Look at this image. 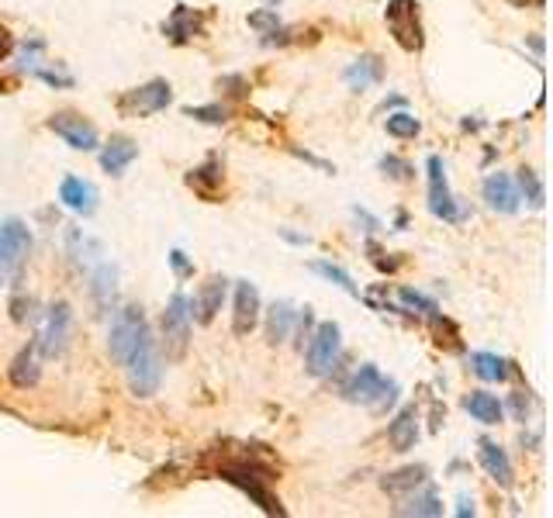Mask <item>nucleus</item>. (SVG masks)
<instances>
[{
	"mask_svg": "<svg viewBox=\"0 0 553 518\" xmlns=\"http://www.w3.org/2000/svg\"><path fill=\"white\" fill-rule=\"evenodd\" d=\"M125 374H128V387L136 397H153L159 391V380H163V363H159V353H156V339L153 332H146L136 343V349L125 356Z\"/></svg>",
	"mask_w": 553,
	"mask_h": 518,
	"instance_id": "f257e3e1",
	"label": "nucleus"
},
{
	"mask_svg": "<svg viewBox=\"0 0 553 518\" xmlns=\"http://www.w3.org/2000/svg\"><path fill=\"white\" fill-rule=\"evenodd\" d=\"M343 394L349 397V401H357V404H367V408H380V412H384V408L395 404L397 384L384 377L374 363H363L360 370L343 384Z\"/></svg>",
	"mask_w": 553,
	"mask_h": 518,
	"instance_id": "f03ea898",
	"label": "nucleus"
},
{
	"mask_svg": "<svg viewBox=\"0 0 553 518\" xmlns=\"http://www.w3.org/2000/svg\"><path fill=\"white\" fill-rule=\"evenodd\" d=\"M339 353H343V332L336 322H322L308 335V349H305V366L311 377H328L339 363Z\"/></svg>",
	"mask_w": 553,
	"mask_h": 518,
	"instance_id": "7ed1b4c3",
	"label": "nucleus"
},
{
	"mask_svg": "<svg viewBox=\"0 0 553 518\" xmlns=\"http://www.w3.org/2000/svg\"><path fill=\"white\" fill-rule=\"evenodd\" d=\"M384 21L395 35V42L405 52H418L426 45V32H422V15H418V0H387L384 7Z\"/></svg>",
	"mask_w": 553,
	"mask_h": 518,
	"instance_id": "20e7f679",
	"label": "nucleus"
},
{
	"mask_svg": "<svg viewBox=\"0 0 553 518\" xmlns=\"http://www.w3.org/2000/svg\"><path fill=\"white\" fill-rule=\"evenodd\" d=\"M149 332V322H146V311L138 308V304H125V308L115 311V318H111V335H107V349H111V356L115 363H125V356L136 349V343Z\"/></svg>",
	"mask_w": 553,
	"mask_h": 518,
	"instance_id": "39448f33",
	"label": "nucleus"
},
{
	"mask_svg": "<svg viewBox=\"0 0 553 518\" xmlns=\"http://www.w3.org/2000/svg\"><path fill=\"white\" fill-rule=\"evenodd\" d=\"M190 343V301L184 291H176L170 297V304L163 311V345L173 360H180L187 353Z\"/></svg>",
	"mask_w": 553,
	"mask_h": 518,
	"instance_id": "423d86ee",
	"label": "nucleus"
},
{
	"mask_svg": "<svg viewBox=\"0 0 553 518\" xmlns=\"http://www.w3.org/2000/svg\"><path fill=\"white\" fill-rule=\"evenodd\" d=\"M426 170H429V211L436 214V218H443V222H449V224L464 222L467 211L453 201V190H449L443 159H439V155H429V159H426Z\"/></svg>",
	"mask_w": 553,
	"mask_h": 518,
	"instance_id": "0eeeda50",
	"label": "nucleus"
},
{
	"mask_svg": "<svg viewBox=\"0 0 553 518\" xmlns=\"http://www.w3.org/2000/svg\"><path fill=\"white\" fill-rule=\"evenodd\" d=\"M170 101H173V86L166 84V80H149V84L128 90L118 101V107L121 115H128V118H149V115L166 111Z\"/></svg>",
	"mask_w": 553,
	"mask_h": 518,
	"instance_id": "6e6552de",
	"label": "nucleus"
},
{
	"mask_svg": "<svg viewBox=\"0 0 553 518\" xmlns=\"http://www.w3.org/2000/svg\"><path fill=\"white\" fill-rule=\"evenodd\" d=\"M32 253V232L21 218L0 222V274H17Z\"/></svg>",
	"mask_w": 553,
	"mask_h": 518,
	"instance_id": "1a4fd4ad",
	"label": "nucleus"
},
{
	"mask_svg": "<svg viewBox=\"0 0 553 518\" xmlns=\"http://www.w3.org/2000/svg\"><path fill=\"white\" fill-rule=\"evenodd\" d=\"M69 335H73V311H69L66 301H55L45 311V322H42L35 349H42V356H63L69 345Z\"/></svg>",
	"mask_w": 553,
	"mask_h": 518,
	"instance_id": "9d476101",
	"label": "nucleus"
},
{
	"mask_svg": "<svg viewBox=\"0 0 553 518\" xmlns=\"http://www.w3.org/2000/svg\"><path fill=\"white\" fill-rule=\"evenodd\" d=\"M49 132L66 142L69 149H76V153H94L97 145H101V135H97V128L84 118V115H76V111H55L49 121Z\"/></svg>",
	"mask_w": 553,
	"mask_h": 518,
	"instance_id": "9b49d317",
	"label": "nucleus"
},
{
	"mask_svg": "<svg viewBox=\"0 0 553 518\" xmlns=\"http://www.w3.org/2000/svg\"><path fill=\"white\" fill-rule=\"evenodd\" d=\"M225 294H228V280L225 276H207L205 284H201V291L187 297L190 301V318L197 322V325H211L215 322V314L222 311V301Z\"/></svg>",
	"mask_w": 553,
	"mask_h": 518,
	"instance_id": "f8f14e48",
	"label": "nucleus"
},
{
	"mask_svg": "<svg viewBox=\"0 0 553 518\" xmlns=\"http://www.w3.org/2000/svg\"><path fill=\"white\" fill-rule=\"evenodd\" d=\"M163 35L173 45H190L197 35H205V15L194 11L187 4H176L170 11V17L163 21Z\"/></svg>",
	"mask_w": 553,
	"mask_h": 518,
	"instance_id": "ddd939ff",
	"label": "nucleus"
},
{
	"mask_svg": "<svg viewBox=\"0 0 553 518\" xmlns=\"http://www.w3.org/2000/svg\"><path fill=\"white\" fill-rule=\"evenodd\" d=\"M259 325V291L256 284L239 280L236 284V304H232V332L246 339L253 328Z\"/></svg>",
	"mask_w": 553,
	"mask_h": 518,
	"instance_id": "4468645a",
	"label": "nucleus"
},
{
	"mask_svg": "<svg viewBox=\"0 0 553 518\" xmlns=\"http://www.w3.org/2000/svg\"><path fill=\"white\" fill-rule=\"evenodd\" d=\"M481 190L491 211H498V214H516L518 211V190L508 173H491Z\"/></svg>",
	"mask_w": 553,
	"mask_h": 518,
	"instance_id": "2eb2a0df",
	"label": "nucleus"
},
{
	"mask_svg": "<svg viewBox=\"0 0 553 518\" xmlns=\"http://www.w3.org/2000/svg\"><path fill=\"white\" fill-rule=\"evenodd\" d=\"M59 201L76 211V214H94L97 211V187L84 176H63L59 184Z\"/></svg>",
	"mask_w": 553,
	"mask_h": 518,
	"instance_id": "dca6fc26",
	"label": "nucleus"
},
{
	"mask_svg": "<svg viewBox=\"0 0 553 518\" xmlns=\"http://www.w3.org/2000/svg\"><path fill=\"white\" fill-rule=\"evenodd\" d=\"M136 159H138V145L125 135H115L101 149V166H104V173H111V176H121Z\"/></svg>",
	"mask_w": 553,
	"mask_h": 518,
	"instance_id": "f3484780",
	"label": "nucleus"
},
{
	"mask_svg": "<svg viewBox=\"0 0 553 518\" xmlns=\"http://www.w3.org/2000/svg\"><path fill=\"white\" fill-rule=\"evenodd\" d=\"M387 443L395 446V453L415 449V443H418V412H415V404L401 408L395 422L387 425Z\"/></svg>",
	"mask_w": 553,
	"mask_h": 518,
	"instance_id": "a211bd4d",
	"label": "nucleus"
},
{
	"mask_svg": "<svg viewBox=\"0 0 553 518\" xmlns=\"http://www.w3.org/2000/svg\"><path fill=\"white\" fill-rule=\"evenodd\" d=\"M222 180H225L222 163H218L215 155H207L201 166H194V170L187 173V184L197 190L205 201H215V197H218V187H222Z\"/></svg>",
	"mask_w": 553,
	"mask_h": 518,
	"instance_id": "6ab92c4d",
	"label": "nucleus"
},
{
	"mask_svg": "<svg viewBox=\"0 0 553 518\" xmlns=\"http://www.w3.org/2000/svg\"><path fill=\"white\" fill-rule=\"evenodd\" d=\"M481 463L488 470V477L501 487H512L516 481V473H512V463H508V456H505V449L498 443H491V439H481Z\"/></svg>",
	"mask_w": 553,
	"mask_h": 518,
	"instance_id": "aec40b11",
	"label": "nucleus"
},
{
	"mask_svg": "<svg viewBox=\"0 0 553 518\" xmlns=\"http://www.w3.org/2000/svg\"><path fill=\"white\" fill-rule=\"evenodd\" d=\"M294 322H297V311L291 308V301H274V308L266 314V343L270 345L287 343Z\"/></svg>",
	"mask_w": 553,
	"mask_h": 518,
	"instance_id": "412c9836",
	"label": "nucleus"
},
{
	"mask_svg": "<svg viewBox=\"0 0 553 518\" xmlns=\"http://www.w3.org/2000/svg\"><path fill=\"white\" fill-rule=\"evenodd\" d=\"M384 80V63L377 55H360L353 66L346 69V84L353 90H367V86H377Z\"/></svg>",
	"mask_w": 553,
	"mask_h": 518,
	"instance_id": "4be33fe9",
	"label": "nucleus"
},
{
	"mask_svg": "<svg viewBox=\"0 0 553 518\" xmlns=\"http://www.w3.org/2000/svg\"><path fill=\"white\" fill-rule=\"evenodd\" d=\"M464 408L481 425H498L501 414H505V408H501V401L495 394H488V391H470V394L464 397Z\"/></svg>",
	"mask_w": 553,
	"mask_h": 518,
	"instance_id": "5701e85b",
	"label": "nucleus"
},
{
	"mask_svg": "<svg viewBox=\"0 0 553 518\" xmlns=\"http://www.w3.org/2000/svg\"><path fill=\"white\" fill-rule=\"evenodd\" d=\"M7 377H11V384L15 387H35L38 384V377H42V370H38V356H35V343L25 345L21 353L15 356V363H11V370H7Z\"/></svg>",
	"mask_w": 553,
	"mask_h": 518,
	"instance_id": "b1692460",
	"label": "nucleus"
},
{
	"mask_svg": "<svg viewBox=\"0 0 553 518\" xmlns=\"http://www.w3.org/2000/svg\"><path fill=\"white\" fill-rule=\"evenodd\" d=\"M429 477V470L426 466H405V470H395V473H387L380 487L387 491V494H405V491H415V487H422Z\"/></svg>",
	"mask_w": 553,
	"mask_h": 518,
	"instance_id": "393cba45",
	"label": "nucleus"
},
{
	"mask_svg": "<svg viewBox=\"0 0 553 518\" xmlns=\"http://www.w3.org/2000/svg\"><path fill=\"white\" fill-rule=\"evenodd\" d=\"M118 280V270L111 266V263H101L97 270H94V284H90V291H94V301H97V308L107 311L115 304V284Z\"/></svg>",
	"mask_w": 553,
	"mask_h": 518,
	"instance_id": "a878e982",
	"label": "nucleus"
},
{
	"mask_svg": "<svg viewBox=\"0 0 553 518\" xmlns=\"http://www.w3.org/2000/svg\"><path fill=\"white\" fill-rule=\"evenodd\" d=\"M470 370L481 380H498V384L512 374V370H508V360H501L495 353H474V356H470Z\"/></svg>",
	"mask_w": 553,
	"mask_h": 518,
	"instance_id": "bb28decb",
	"label": "nucleus"
},
{
	"mask_svg": "<svg viewBox=\"0 0 553 518\" xmlns=\"http://www.w3.org/2000/svg\"><path fill=\"white\" fill-rule=\"evenodd\" d=\"M311 270H315V274H318V276H326L328 284H336V287H343L346 294H353V297H360V287L353 284V276L346 274L343 266H336V263H326V259H315V263H311Z\"/></svg>",
	"mask_w": 553,
	"mask_h": 518,
	"instance_id": "cd10ccee",
	"label": "nucleus"
},
{
	"mask_svg": "<svg viewBox=\"0 0 553 518\" xmlns=\"http://www.w3.org/2000/svg\"><path fill=\"white\" fill-rule=\"evenodd\" d=\"M384 128H387L391 138H415L422 132V121L415 118V115H408V111H395V115L384 118Z\"/></svg>",
	"mask_w": 553,
	"mask_h": 518,
	"instance_id": "c85d7f7f",
	"label": "nucleus"
},
{
	"mask_svg": "<svg viewBox=\"0 0 553 518\" xmlns=\"http://www.w3.org/2000/svg\"><path fill=\"white\" fill-rule=\"evenodd\" d=\"M401 515H422V518H436L443 515V501H439V494L436 491H426L422 498H412L405 508H397Z\"/></svg>",
	"mask_w": 553,
	"mask_h": 518,
	"instance_id": "c756f323",
	"label": "nucleus"
},
{
	"mask_svg": "<svg viewBox=\"0 0 553 518\" xmlns=\"http://www.w3.org/2000/svg\"><path fill=\"white\" fill-rule=\"evenodd\" d=\"M518 187L526 194V201L533 207H543V180H539V173L529 170V166H522L518 170Z\"/></svg>",
	"mask_w": 553,
	"mask_h": 518,
	"instance_id": "7c9ffc66",
	"label": "nucleus"
},
{
	"mask_svg": "<svg viewBox=\"0 0 553 518\" xmlns=\"http://www.w3.org/2000/svg\"><path fill=\"white\" fill-rule=\"evenodd\" d=\"M397 301H401L405 308H412V314H432V311H439L432 297H426L422 291H412V287H401V291H397Z\"/></svg>",
	"mask_w": 553,
	"mask_h": 518,
	"instance_id": "2f4dec72",
	"label": "nucleus"
},
{
	"mask_svg": "<svg viewBox=\"0 0 553 518\" xmlns=\"http://www.w3.org/2000/svg\"><path fill=\"white\" fill-rule=\"evenodd\" d=\"M187 118L205 121V125H225L228 121V107L225 104H205V107H187Z\"/></svg>",
	"mask_w": 553,
	"mask_h": 518,
	"instance_id": "473e14b6",
	"label": "nucleus"
},
{
	"mask_svg": "<svg viewBox=\"0 0 553 518\" xmlns=\"http://www.w3.org/2000/svg\"><path fill=\"white\" fill-rule=\"evenodd\" d=\"M380 170H384V176H391V180H412L415 170L408 159H401V155H380Z\"/></svg>",
	"mask_w": 553,
	"mask_h": 518,
	"instance_id": "72a5a7b5",
	"label": "nucleus"
},
{
	"mask_svg": "<svg viewBox=\"0 0 553 518\" xmlns=\"http://www.w3.org/2000/svg\"><path fill=\"white\" fill-rule=\"evenodd\" d=\"M42 52H45V42L42 38H28L25 42V49H21V69H38L42 66Z\"/></svg>",
	"mask_w": 553,
	"mask_h": 518,
	"instance_id": "f704fd0d",
	"label": "nucleus"
},
{
	"mask_svg": "<svg viewBox=\"0 0 553 518\" xmlns=\"http://www.w3.org/2000/svg\"><path fill=\"white\" fill-rule=\"evenodd\" d=\"M32 76H35V80H42V84H49V86H73V84H76L69 73H63V69H52V66H45V63H42L38 69H32Z\"/></svg>",
	"mask_w": 553,
	"mask_h": 518,
	"instance_id": "c9c22d12",
	"label": "nucleus"
},
{
	"mask_svg": "<svg viewBox=\"0 0 553 518\" xmlns=\"http://www.w3.org/2000/svg\"><path fill=\"white\" fill-rule=\"evenodd\" d=\"M218 86H222L228 97H246V94H249V84H246V76H239V73H228V76H222V80H218Z\"/></svg>",
	"mask_w": 553,
	"mask_h": 518,
	"instance_id": "e433bc0d",
	"label": "nucleus"
},
{
	"mask_svg": "<svg viewBox=\"0 0 553 518\" xmlns=\"http://www.w3.org/2000/svg\"><path fill=\"white\" fill-rule=\"evenodd\" d=\"M170 266H173V274L180 276V280H187V276H194V263L187 259V253L184 249H170Z\"/></svg>",
	"mask_w": 553,
	"mask_h": 518,
	"instance_id": "4c0bfd02",
	"label": "nucleus"
},
{
	"mask_svg": "<svg viewBox=\"0 0 553 518\" xmlns=\"http://www.w3.org/2000/svg\"><path fill=\"white\" fill-rule=\"evenodd\" d=\"M249 25L266 35V32H274L280 21H276V11H274V7H266V11H256V15H249Z\"/></svg>",
	"mask_w": 553,
	"mask_h": 518,
	"instance_id": "58836bf2",
	"label": "nucleus"
},
{
	"mask_svg": "<svg viewBox=\"0 0 553 518\" xmlns=\"http://www.w3.org/2000/svg\"><path fill=\"white\" fill-rule=\"evenodd\" d=\"M28 308H32V301H25V297H15V301H11V318H15L17 325L28 322Z\"/></svg>",
	"mask_w": 553,
	"mask_h": 518,
	"instance_id": "ea45409f",
	"label": "nucleus"
},
{
	"mask_svg": "<svg viewBox=\"0 0 553 518\" xmlns=\"http://www.w3.org/2000/svg\"><path fill=\"white\" fill-rule=\"evenodd\" d=\"M508 404H512V412H516V422H526V414H529V401L522 397V391H516Z\"/></svg>",
	"mask_w": 553,
	"mask_h": 518,
	"instance_id": "a19ab883",
	"label": "nucleus"
},
{
	"mask_svg": "<svg viewBox=\"0 0 553 518\" xmlns=\"http://www.w3.org/2000/svg\"><path fill=\"white\" fill-rule=\"evenodd\" d=\"M11 52H15V35H11L7 28H4V25H0V63H4Z\"/></svg>",
	"mask_w": 553,
	"mask_h": 518,
	"instance_id": "79ce46f5",
	"label": "nucleus"
},
{
	"mask_svg": "<svg viewBox=\"0 0 553 518\" xmlns=\"http://www.w3.org/2000/svg\"><path fill=\"white\" fill-rule=\"evenodd\" d=\"M353 214H357V218L367 224V232H377V228H380V222L374 218V214H370V211H363V207H353Z\"/></svg>",
	"mask_w": 553,
	"mask_h": 518,
	"instance_id": "37998d69",
	"label": "nucleus"
},
{
	"mask_svg": "<svg viewBox=\"0 0 553 518\" xmlns=\"http://www.w3.org/2000/svg\"><path fill=\"white\" fill-rule=\"evenodd\" d=\"M457 504H460V508H457V515H460V518H467V515H474V512H478V508H474V501L467 498V494L457 501Z\"/></svg>",
	"mask_w": 553,
	"mask_h": 518,
	"instance_id": "c03bdc74",
	"label": "nucleus"
},
{
	"mask_svg": "<svg viewBox=\"0 0 553 518\" xmlns=\"http://www.w3.org/2000/svg\"><path fill=\"white\" fill-rule=\"evenodd\" d=\"M284 239L294 242V245H305V242H308V239H305V235H294V232H284Z\"/></svg>",
	"mask_w": 553,
	"mask_h": 518,
	"instance_id": "a18cd8bd",
	"label": "nucleus"
},
{
	"mask_svg": "<svg viewBox=\"0 0 553 518\" xmlns=\"http://www.w3.org/2000/svg\"><path fill=\"white\" fill-rule=\"evenodd\" d=\"M529 45H533L536 55H543V38H529Z\"/></svg>",
	"mask_w": 553,
	"mask_h": 518,
	"instance_id": "49530a36",
	"label": "nucleus"
},
{
	"mask_svg": "<svg viewBox=\"0 0 553 518\" xmlns=\"http://www.w3.org/2000/svg\"><path fill=\"white\" fill-rule=\"evenodd\" d=\"M508 4H512V7H526V4H529V0H508Z\"/></svg>",
	"mask_w": 553,
	"mask_h": 518,
	"instance_id": "de8ad7c7",
	"label": "nucleus"
},
{
	"mask_svg": "<svg viewBox=\"0 0 553 518\" xmlns=\"http://www.w3.org/2000/svg\"><path fill=\"white\" fill-rule=\"evenodd\" d=\"M266 4H280V0H266Z\"/></svg>",
	"mask_w": 553,
	"mask_h": 518,
	"instance_id": "09e8293b",
	"label": "nucleus"
},
{
	"mask_svg": "<svg viewBox=\"0 0 553 518\" xmlns=\"http://www.w3.org/2000/svg\"><path fill=\"white\" fill-rule=\"evenodd\" d=\"M0 280H4V274H0Z\"/></svg>",
	"mask_w": 553,
	"mask_h": 518,
	"instance_id": "8fccbe9b",
	"label": "nucleus"
}]
</instances>
